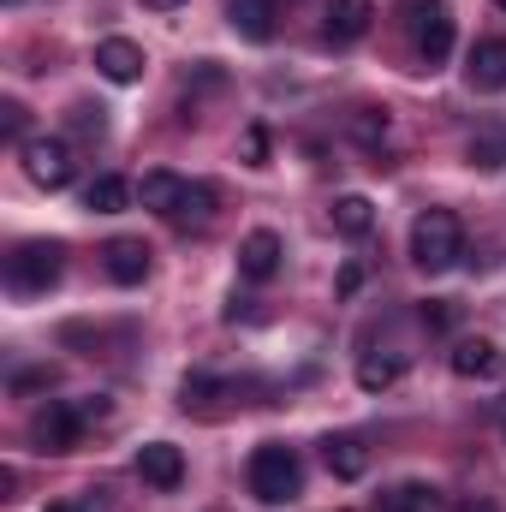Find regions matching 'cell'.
<instances>
[{"label": "cell", "mask_w": 506, "mask_h": 512, "mask_svg": "<svg viewBox=\"0 0 506 512\" xmlns=\"http://www.w3.org/2000/svg\"><path fill=\"white\" fill-rule=\"evenodd\" d=\"M459 256H465V227H459L453 209H423V215L411 221V262H417L423 274H441V268H453Z\"/></svg>", "instance_id": "1"}, {"label": "cell", "mask_w": 506, "mask_h": 512, "mask_svg": "<svg viewBox=\"0 0 506 512\" xmlns=\"http://www.w3.org/2000/svg\"><path fill=\"white\" fill-rule=\"evenodd\" d=\"M96 417H108V405H102V399H78V405L54 399V405H42V411L30 417V441H36L42 453H72Z\"/></svg>", "instance_id": "2"}, {"label": "cell", "mask_w": 506, "mask_h": 512, "mask_svg": "<svg viewBox=\"0 0 506 512\" xmlns=\"http://www.w3.org/2000/svg\"><path fill=\"white\" fill-rule=\"evenodd\" d=\"M298 489H304V465H298V453L280 447V441L256 447L251 453V495L256 501H262V507H292Z\"/></svg>", "instance_id": "3"}, {"label": "cell", "mask_w": 506, "mask_h": 512, "mask_svg": "<svg viewBox=\"0 0 506 512\" xmlns=\"http://www.w3.org/2000/svg\"><path fill=\"white\" fill-rule=\"evenodd\" d=\"M399 18H405L417 54L429 66H441L453 54V12H447V0H399Z\"/></svg>", "instance_id": "4"}, {"label": "cell", "mask_w": 506, "mask_h": 512, "mask_svg": "<svg viewBox=\"0 0 506 512\" xmlns=\"http://www.w3.org/2000/svg\"><path fill=\"white\" fill-rule=\"evenodd\" d=\"M66 268V251L54 239H24L18 251L6 256V286L12 292H48Z\"/></svg>", "instance_id": "5"}, {"label": "cell", "mask_w": 506, "mask_h": 512, "mask_svg": "<svg viewBox=\"0 0 506 512\" xmlns=\"http://www.w3.org/2000/svg\"><path fill=\"white\" fill-rule=\"evenodd\" d=\"M18 161H24L30 185H42V191H66L72 185V149L60 137H24L18 143Z\"/></svg>", "instance_id": "6"}, {"label": "cell", "mask_w": 506, "mask_h": 512, "mask_svg": "<svg viewBox=\"0 0 506 512\" xmlns=\"http://www.w3.org/2000/svg\"><path fill=\"white\" fill-rule=\"evenodd\" d=\"M137 477L149 489H179L185 483V453L173 441H149V447H137Z\"/></svg>", "instance_id": "7"}, {"label": "cell", "mask_w": 506, "mask_h": 512, "mask_svg": "<svg viewBox=\"0 0 506 512\" xmlns=\"http://www.w3.org/2000/svg\"><path fill=\"white\" fill-rule=\"evenodd\" d=\"M370 24H376V0H328V24H322V36H328L334 48H346V42L370 36Z\"/></svg>", "instance_id": "8"}, {"label": "cell", "mask_w": 506, "mask_h": 512, "mask_svg": "<svg viewBox=\"0 0 506 512\" xmlns=\"http://www.w3.org/2000/svg\"><path fill=\"white\" fill-rule=\"evenodd\" d=\"M96 72H102L108 84H137V78H143V48L126 42V36H108V42L96 48Z\"/></svg>", "instance_id": "9"}, {"label": "cell", "mask_w": 506, "mask_h": 512, "mask_svg": "<svg viewBox=\"0 0 506 512\" xmlns=\"http://www.w3.org/2000/svg\"><path fill=\"white\" fill-rule=\"evenodd\" d=\"M465 78H471V90H506V42L501 36H489V42H477L465 54Z\"/></svg>", "instance_id": "10"}, {"label": "cell", "mask_w": 506, "mask_h": 512, "mask_svg": "<svg viewBox=\"0 0 506 512\" xmlns=\"http://www.w3.org/2000/svg\"><path fill=\"white\" fill-rule=\"evenodd\" d=\"M447 364H453V376H465V382H477V376H501V346L495 340H459L453 352H447Z\"/></svg>", "instance_id": "11"}, {"label": "cell", "mask_w": 506, "mask_h": 512, "mask_svg": "<svg viewBox=\"0 0 506 512\" xmlns=\"http://www.w3.org/2000/svg\"><path fill=\"white\" fill-rule=\"evenodd\" d=\"M239 274H245V280H274V274H280V239H274L268 227L245 233V245H239Z\"/></svg>", "instance_id": "12"}, {"label": "cell", "mask_w": 506, "mask_h": 512, "mask_svg": "<svg viewBox=\"0 0 506 512\" xmlns=\"http://www.w3.org/2000/svg\"><path fill=\"white\" fill-rule=\"evenodd\" d=\"M108 280H120V286H143V274H149V245L143 239H108Z\"/></svg>", "instance_id": "13"}, {"label": "cell", "mask_w": 506, "mask_h": 512, "mask_svg": "<svg viewBox=\"0 0 506 512\" xmlns=\"http://www.w3.org/2000/svg\"><path fill=\"white\" fill-rule=\"evenodd\" d=\"M215 203H221L215 185H203V179L191 185V179H185V191H179V203H173L167 221H173V227H209V221H215Z\"/></svg>", "instance_id": "14"}, {"label": "cell", "mask_w": 506, "mask_h": 512, "mask_svg": "<svg viewBox=\"0 0 506 512\" xmlns=\"http://www.w3.org/2000/svg\"><path fill=\"white\" fill-rule=\"evenodd\" d=\"M322 459H328V471H334L340 483H358V477L370 471V447H364L358 435H334V441H322Z\"/></svg>", "instance_id": "15"}, {"label": "cell", "mask_w": 506, "mask_h": 512, "mask_svg": "<svg viewBox=\"0 0 506 512\" xmlns=\"http://www.w3.org/2000/svg\"><path fill=\"white\" fill-rule=\"evenodd\" d=\"M465 161H471L477 173H501V167H506V120L471 131V143H465Z\"/></svg>", "instance_id": "16"}, {"label": "cell", "mask_w": 506, "mask_h": 512, "mask_svg": "<svg viewBox=\"0 0 506 512\" xmlns=\"http://www.w3.org/2000/svg\"><path fill=\"white\" fill-rule=\"evenodd\" d=\"M179 191H185V179H179V173H167V167H155V173H143V179H137V203H143V209H155V215H173Z\"/></svg>", "instance_id": "17"}, {"label": "cell", "mask_w": 506, "mask_h": 512, "mask_svg": "<svg viewBox=\"0 0 506 512\" xmlns=\"http://www.w3.org/2000/svg\"><path fill=\"white\" fill-rule=\"evenodd\" d=\"M227 18H233V30H239L245 42H268V36H274V0H233Z\"/></svg>", "instance_id": "18"}, {"label": "cell", "mask_w": 506, "mask_h": 512, "mask_svg": "<svg viewBox=\"0 0 506 512\" xmlns=\"http://www.w3.org/2000/svg\"><path fill=\"white\" fill-rule=\"evenodd\" d=\"M131 197H137V185H126L120 173H102V179L84 185V209H96V215H120Z\"/></svg>", "instance_id": "19"}, {"label": "cell", "mask_w": 506, "mask_h": 512, "mask_svg": "<svg viewBox=\"0 0 506 512\" xmlns=\"http://www.w3.org/2000/svg\"><path fill=\"white\" fill-rule=\"evenodd\" d=\"M334 227H340L346 239H364V233L376 227V203H370V197H358V191H352V197H340V203H334Z\"/></svg>", "instance_id": "20"}, {"label": "cell", "mask_w": 506, "mask_h": 512, "mask_svg": "<svg viewBox=\"0 0 506 512\" xmlns=\"http://www.w3.org/2000/svg\"><path fill=\"white\" fill-rule=\"evenodd\" d=\"M376 512H435V495L423 483H399V489H381Z\"/></svg>", "instance_id": "21"}, {"label": "cell", "mask_w": 506, "mask_h": 512, "mask_svg": "<svg viewBox=\"0 0 506 512\" xmlns=\"http://www.w3.org/2000/svg\"><path fill=\"white\" fill-rule=\"evenodd\" d=\"M399 370H405L399 358L364 352V358H358V387H364V393H381V387H393V382H399Z\"/></svg>", "instance_id": "22"}, {"label": "cell", "mask_w": 506, "mask_h": 512, "mask_svg": "<svg viewBox=\"0 0 506 512\" xmlns=\"http://www.w3.org/2000/svg\"><path fill=\"white\" fill-rule=\"evenodd\" d=\"M352 137H358L364 149H381V137H387V114H376V108H358V114H352Z\"/></svg>", "instance_id": "23"}, {"label": "cell", "mask_w": 506, "mask_h": 512, "mask_svg": "<svg viewBox=\"0 0 506 512\" xmlns=\"http://www.w3.org/2000/svg\"><path fill=\"white\" fill-rule=\"evenodd\" d=\"M72 131H78V137H102V131H108V108L78 102V108H72Z\"/></svg>", "instance_id": "24"}, {"label": "cell", "mask_w": 506, "mask_h": 512, "mask_svg": "<svg viewBox=\"0 0 506 512\" xmlns=\"http://www.w3.org/2000/svg\"><path fill=\"white\" fill-rule=\"evenodd\" d=\"M245 161H251V167H268V131L262 126L245 131Z\"/></svg>", "instance_id": "25"}, {"label": "cell", "mask_w": 506, "mask_h": 512, "mask_svg": "<svg viewBox=\"0 0 506 512\" xmlns=\"http://www.w3.org/2000/svg\"><path fill=\"white\" fill-rule=\"evenodd\" d=\"M0 131L6 137H24V102H0Z\"/></svg>", "instance_id": "26"}, {"label": "cell", "mask_w": 506, "mask_h": 512, "mask_svg": "<svg viewBox=\"0 0 506 512\" xmlns=\"http://www.w3.org/2000/svg\"><path fill=\"white\" fill-rule=\"evenodd\" d=\"M423 322H429V328H453V304H447V298H429V304H423Z\"/></svg>", "instance_id": "27"}, {"label": "cell", "mask_w": 506, "mask_h": 512, "mask_svg": "<svg viewBox=\"0 0 506 512\" xmlns=\"http://www.w3.org/2000/svg\"><path fill=\"white\" fill-rule=\"evenodd\" d=\"M54 382V370H18L12 376V393H36V387H48Z\"/></svg>", "instance_id": "28"}, {"label": "cell", "mask_w": 506, "mask_h": 512, "mask_svg": "<svg viewBox=\"0 0 506 512\" xmlns=\"http://www.w3.org/2000/svg\"><path fill=\"white\" fill-rule=\"evenodd\" d=\"M358 286H364V262H346V268H340V298H352Z\"/></svg>", "instance_id": "29"}, {"label": "cell", "mask_w": 506, "mask_h": 512, "mask_svg": "<svg viewBox=\"0 0 506 512\" xmlns=\"http://www.w3.org/2000/svg\"><path fill=\"white\" fill-rule=\"evenodd\" d=\"M143 6H155V12H173V6H185V0H143Z\"/></svg>", "instance_id": "30"}, {"label": "cell", "mask_w": 506, "mask_h": 512, "mask_svg": "<svg viewBox=\"0 0 506 512\" xmlns=\"http://www.w3.org/2000/svg\"><path fill=\"white\" fill-rule=\"evenodd\" d=\"M459 512H495V507H489V501H465Z\"/></svg>", "instance_id": "31"}, {"label": "cell", "mask_w": 506, "mask_h": 512, "mask_svg": "<svg viewBox=\"0 0 506 512\" xmlns=\"http://www.w3.org/2000/svg\"><path fill=\"white\" fill-rule=\"evenodd\" d=\"M501 6H506V0H501Z\"/></svg>", "instance_id": "32"}]
</instances>
